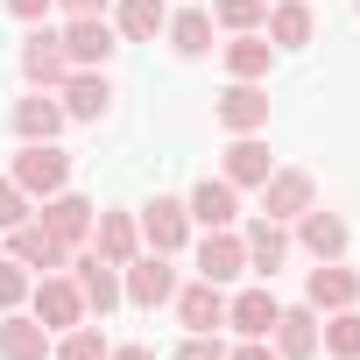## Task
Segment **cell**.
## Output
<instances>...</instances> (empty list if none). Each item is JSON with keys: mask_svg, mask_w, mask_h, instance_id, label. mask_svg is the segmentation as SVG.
<instances>
[{"mask_svg": "<svg viewBox=\"0 0 360 360\" xmlns=\"http://www.w3.org/2000/svg\"><path fill=\"white\" fill-rule=\"evenodd\" d=\"M353 8H360V0H353Z\"/></svg>", "mask_w": 360, "mask_h": 360, "instance_id": "f35d334b", "label": "cell"}, {"mask_svg": "<svg viewBox=\"0 0 360 360\" xmlns=\"http://www.w3.org/2000/svg\"><path fill=\"white\" fill-rule=\"evenodd\" d=\"M134 226H141V248L148 255H176L191 240V212H184V198H148L141 212H134Z\"/></svg>", "mask_w": 360, "mask_h": 360, "instance_id": "9c48e42d", "label": "cell"}, {"mask_svg": "<svg viewBox=\"0 0 360 360\" xmlns=\"http://www.w3.org/2000/svg\"><path fill=\"white\" fill-rule=\"evenodd\" d=\"M99 262H113V269H127L134 255H141V226H134V212H99L92 219V240H85Z\"/></svg>", "mask_w": 360, "mask_h": 360, "instance_id": "603a6c76", "label": "cell"}, {"mask_svg": "<svg viewBox=\"0 0 360 360\" xmlns=\"http://www.w3.org/2000/svg\"><path fill=\"white\" fill-rule=\"evenodd\" d=\"M120 297L127 304H141V311H162L169 297H176V269H169V255H134L127 269H120Z\"/></svg>", "mask_w": 360, "mask_h": 360, "instance_id": "8992f818", "label": "cell"}, {"mask_svg": "<svg viewBox=\"0 0 360 360\" xmlns=\"http://www.w3.org/2000/svg\"><path fill=\"white\" fill-rule=\"evenodd\" d=\"M219 57H226V78H269L276 43H269L262 29H248V36H226V43H219Z\"/></svg>", "mask_w": 360, "mask_h": 360, "instance_id": "4316f807", "label": "cell"}, {"mask_svg": "<svg viewBox=\"0 0 360 360\" xmlns=\"http://www.w3.org/2000/svg\"><path fill=\"white\" fill-rule=\"evenodd\" d=\"M233 346L219 339V332H184V346H176V360H226Z\"/></svg>", "mask_w": 360, "mask_h": 360, "instance_id": "836d02e7", "label": "cell"}, {"mask_svg": "<svg viewBox=\"0 0 360 360\" xmlns=\"http://www.w3.org/2000/svg\"><path fill=\"white\" fill-rule=\"evenodd\" d=\"M57 106H64V120H106L113 78H106V71H71V78L57 85Z\"/></svg>", "mask_w": 360, "mask_h": 360, "instance_id": "ffe728a7", "label": "cell"}, {"mask_svg": "<svg viewBox=\"0 0 360 360\" xmlns=\"http://www.w3.org/2000/svg\"><path fill=\"white\" fill-rule=\"evenodd\" d=\"M113 29L120 43H155L169 29V0H113Z\"/></svg>", "mask_w": 360, "mask_h": 360, "instance_id": "484cf974", "label": "cell"}, {"mask_svg": "<svg viewBox=\"0 0 360 360\" xmlns=\"http://www.w3.org/2000/svg\"><path fill=\"white\" fill-rule=\"evenodd\" d=\"M269 169H276V155H269L262 134H233L226 155H219V176H226L233 191H262V184H269Z\"/></svg>", "mask_w": 360, "mask_h": 360, "instance_id": "5bb4252c", "label": "cell"}, {"mask_svg": "<svg viewBox=\"0 0 360 360\" xmlns=\"http://www.w3.org/2000/svg\"><path fill=\"white\" fill-rule=\"evenodd\" d=\"M318 311L311 304H283V318H276V332H269V346H276V360H318Z\"/></svg>", "mask_w": 360, "mask_h": 360, "instance_id": "7402d4cb", "label": "cell"}, {"mask_svg": "<svg viewBox=\"0 0 360 360\" xmlns=\"http://www.w3.org/2000/svg\"><path fill=\"white\" fill-rule=\"evenodd\" d=\"M8 255H15L29 276H57V269H71V255H78V248H64V240H57V233L29 212L22 226H8Z\"/></svg>", "mask_w": 360, "mask_h": 360, "instance_id": "277c9868", "label": "cell"}, {"mask_svg": "<svg viewBox=\"0 0 360 360\" xmlns=\"http://www.w3.org/2000/svg\"><path fill=\"white\" fill-rule=\"evenodd\" d=\"M290 226H297L290 240H297V248H304L311 262H346V240H353V233H346V219H339V212L311 205V212H297Z\"/></svg>", "mask_w": 360, "mask_h": 360, "instance_id": "8fae6325", "label": "cell"}, {"mask_svg": "<svg viewBox=\"0 0 360 360\" xmlns=\"http://www.w3.org/2000/svg\"><path fill=\"white\" fill-rule=\"evenodd\" d=\"M36 219H43V226H50L64 248H85V240H92V219H99V205H92L85 191H71V184H64V191H50V198L36 205Z\"/></svg>", "mask_w": 360, "mask_h": 360, "instance_id": "ba28073f", "label": "cell"}, {"mask_svg": "<svg viewBox=\"0 0 360 360\" xmlns=\"http://www.w3.org/2000/svg\"><path fill=\"white\" fill-rule=\"evenodd\" d=\"M29 283H36V276H29L15 255H0V311H22V304H29Z\"/></svg>", "mask_w": 360, "mask_h": 360, "instance_id": "1f68e13d", "label": "cell"}, {"mask_svg": "<svg viewBox=\"0 0 360 360\" xmlns=\"http://www.w3.org/2000/svg\"><path fill=\"white\" fill-rule=\"evenodd\" d=\"M162 36H169L176 57H212V36H219V29H212V8H184V15H169Z\"/></svg>", "mask_w": 360, "mask_h": 360, "instance_id": "83f0119b", "label": "cell"}, {"mask_svg": "<svg viewBox=\"0 0 360 360\" xmlns=\"http://www.w3.org/2000/svg\"><path fill=\"white\" fill-rule=\"evenodd\" d=\"M240 240H248V276H262V283H276V269L290 262V226L283 219H269V212H255L248 226H240Z\"/></svg>", "mask_w": 360, "mask_h": 360, "instance_id": "30bf717a", "label": "cell"}, {"mask_svg": "<svg viewBox=\"0 0 360 360\" xmlns=\"http://www.w3.org/2000/svg\"><path fill=\"white\" fill-rule=\"evenodd\" d=\"M276 318H283V304H276V290H269V283H248L240 297H226V325H233L240 339H269V332H276Z\"/></svg>", "mask_w": 360, "mask_h": 360, "instance_id": "44dd1931", "label": "cell"}, {"mask_svg": "<svg viewBox=\"0 0 360 360\" xmlns=\"http://www.w3.org/2000/svg\"><path fill=\"white\" fill-rule=\"evenodd\" d=\"M198 276L219 283V290L248 276V240H240V226H212V233L198 240Z\"/></svg>", "mask_w": 360, "mask_h": 360, "instance_id": "7c38bea8", "label": "cell"}, {"mask_svg": "<svg viewBox=\"0 0 360 360\" xmlns=\"http://www.w3.org/2000/svg\"><path fill=\"white\" fill-rule=\"evenodd\" d=\"M106 360H155V353H148V346H113Z\"/></svg>", "mask_w": 360, "mask_h": 360, "instance_id": "74e56055", "label": "cell"}, {"mask_svg": "<svg viewBox=\"0 0 360 360\" xmlns=\"http://www.w3.org/2000/svg\"><path fill=\"white\" fill-rule=\"evenodd\" d=\"M113 346H106V332L85 318V325H71V332H57V346H50V360H106Z\"/></svg>", "mask_w": 360, "mask_h": 360, "instance_id": "f546056e", "label": "cell"}, {"mask_svg": "<svg viewBox=\"0 0 360 360\" xmlns=\"http://www.w3.org/2000/svg\"><path fill=\"white\" fill-rule=\"evenodd\" d=\"M50 8H57V0H8V15H15V22H43Z\"/></svg>", "mask_w": 360, "mask_h": 360, "instance_id": "e575fe53", "label": "cell"}, {"mask_svg": "<svg viewBox=\"0 0 360 360\" xmlns=\"http://www.w3.org/2000/svg\"><path fill=\"white\" fill-rule=\"evenodd\" d=\"M71 283H78L85 311H99V318L127 304V297H120V269H113V262H99L92 248H78V255H71Z\"/></svg>", "mask_w": 360, "mask_h": 360, "instance_id": "4fadbf2b", "label": "cell"}, {"mask_svg": "<svg viewBox=\"0 0 360 360\" xmlns=\"http://www.w3.org/2000/svg\"><path fill=\"white\" fill-rule=\"evenodd\" d=\"M64 57H71V71H106L113 64V50H120V29L106 22V15H64Z\"/></svg>", "mask_w": 360, "mask_h": 360, "instance_id": "6da1fadb", "label": "cell"}, {"mask_svg": "<svg viewBox=\"0 0 360 360\" xmlns=\"http://www.w3.org/2000/svg\"><path fill=\"white\" fill-rule=\"evenodd\" d=\"M57 332L36 311H0V360H50Z\"/></svg>", "mask_w": 360, "mask_h": 360, "instance_id": "2e32d148", "label": "cell"}, {"mask_svg": "<svg viewBox=\"0 0 360 360\" xmlns=\"http://www.w3.org/2000/svg\"><path fill=\"white\" fill-rule=\"evenodd\" d=\"M262 36H269L276 50H304V43L318 36V15H311V0H276V8H269V22H262Z\"/></svg>", "mask_w": 360, "mask_h": 360, "instance_id": "cb8c5ba5", "label": "cell"}, {"mask_svg": "<svg viewBox=\"0 0 360 360\" xmlns=\"http://www.w3.org/2000/svg\"><path fill=\"white\" fill-rule=\"evenodd\" d=\"M262 22H269V0H212V29H226V36H248Z\"/></svg>", "mask_w": 360, "mask_h": 360, "instance_id": "4dcf8cb0", "label": "cell"}, {"mask_svg": "<svg viewBox=\"0 0 360 360\" xmlns=\"http://www.w3.org/2000/svg\"><path fill=\"white\" fill-rule=\"evenodd\" d=\"M29 212H36V198L15 184V176H0V233H8V226H22Z\"/></svg>", "mask_w": 360, "mask_h": 360, "instance_id": "d6a6232c", "label": "cell"}, {"mask_svg": "<svg viewBox=\"0 0 360 360\" xmlns=\"http://www.w3.org/2000/svg\"><path fill=\"white\" fill-rule=\"evenodd\" d=\"M29 311H36L50 332H71V325H85V318H92V311H85V297H78V283H71L64 269L29 283Z\"/></svg>", "mask_w": 360, "mask_h": 360, "instance_id": "52a82bcc", "label": "cell"}, {"mask_svg": "<svg viewBox=\"0 0 360 360\" xmlns=\"http://www.w3.org/2000/svg\"><path fill=\"white\" fill-rule=\"evenodd\" d=\"M318 205V184H311V169H269V184H262V212L269 219H297V212H311Z\"/></svg>", "mask_w": 360, "mask_h": 360, "instance_id": "e0dca14e", "label": "cell"}, {"mask_svg": "<svg viewBox=\"0 0 360 360\" xmlns=\"http://www.w3.org/2000/svg\"><path fill=\"white\" fill-rule=\"evenodd\" d=\"M318 346H325L332 360H360V304H346V311H325V325H318Z\"/></svg>", "mask_w": 360, "mask_h": 360, "instance_id": "f1b7e54d", "label": "cell"}, {"mask_svg": "<svg viewBox=\"0 0 360 360\" xmlns=\"http://www.w3.org/2000/svg\"><path fill=\"white\" fill-rule=\"evenodd\" d=\"M169 304H176V325H184V332H219V325H226V290L205 283V276H198V283H176Z\"/></svg>", "mask_w": 360, "mask_h": 360, "instance_id": "ac0fdd59", "label": "cell"}, {"mask_svg": "<svg viewBox=\"0 0 360 360\" xmlns=\"http://www.w3.org/2000/svg\"><path fill=\"white\" fill-rule=\"evenodd\" d=\"M8 176H15V184H22V191H29L36 205H43L50 191H64V184H71V155H64L57 141H22V148H15V169H8Z\"/></svg>", "mask_w": 360, "mask_h": 360, "instance_id": "7a4b0ae2", "label": "cell"}, {"mask_svg": "<svg viewBox=\"0 0 360 360\" xmlns=\"http://www.w3.org/2000/svg\"><path fill=\"white\" fill-rule=\"evenodd\" d=\"M304 304L325 318V311H346V304H360V269H346V262H318L311 276H304Z\"/></svg>", "mask_w": 360, "mask_h": 360, "instance_id": "9a60e30c", "label": "cell"}, {"mask_svg": "<svg viewBox=\"0 0 360 360\" xmlns=\"http://www.w3.org/2000/svg\"><path fill=\"white\" fill-rule=\"evenodd\" d=\"M64 15H106V0H57Z\"/></svg>", "mask_w": 360, "mask_h": 360, "instance_id": "8d00e7d4", "label": "cell"}, {"mask_svg": "<svg viewBox=\"0 0 360 360\" xmlns=\"http://www.w3.org/2000/svg\"><path fill=\"white\" fill-rule=\"evenodd\" d=\"M22 78H29V92H57V85L71 78L64 36H57L50 22H29V36H22Z\"/></svg>", "mask_w": 360, "mask_h": 360, "instance_id": "3957f363", "label": "cell"}, {"mask_svg": "<svg viewBox=\"0 0 360 360\" xmlns=\"http://www.w3.org/2000/svg\"><path fill=\"white\" fill-rule=\"evenodd\" d=\"M64 134V106H57V92H29V99H15V141H57Z\"/></svg>", "mask_w": 360, "mask_h": 360, "instance_id": "d4e9b609", "label": "cell"}, {"mask_svg": "<svg viewBox=\"0 0 360 360\" xmlns=\"http://www.w3.org/2000/svg\"><path fill=\"white\" fill-rule=\"evenodd\" d=\"M212 113H219L226 134H262L269 127V85L262 78H226V92L212 99Z\"/></svg>", "mask_w": 360, "mask_h": 360, "instance_id": "5b68a950", "label": "cell"}, {"mask_svg": "<svg viewBox=\"0 0 360 360\" xmlns=\"http://www.w3.org/2000/svg\"><path fill=\"white\" fill-rule=\"evenodd\" d=\"M226 360H276V346H269V339H240Z\"/></svg>", "mask_w": 360, "mask_h": 360, "instance_id": "d590c367", "label": "cell"}, {"mask_svg": "<svg viewBox=\"0 0 360 360\" xmlns=\"http://www.w3.org/2000/svg\"><path fill=\"white\" fill-rule=\"evenodd\" d=\"M184 212H191V226H240V191L226 184V176H198L191 184V198H184Z\"/></svg>", "mask_w": 360, "mask_h": 360, "instance_id": "d6986e66", "label": "cell"}]
</instances>
